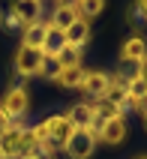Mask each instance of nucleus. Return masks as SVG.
Returning a JSON list of instances; mask_svg holds the SVG:
<instances>
[{
    "mask_svg": "<svg viewBox=\"0 0 147 159\" xmlns=\"http://www.w3.org/2000/svg\"><path fill=\"white\" fill-rule=\"evenodd\" d=\"M66 156L69 159H90V153L96 150V138L87 129H75V132L69 135V141H66Z\"/></svg>",
    "mask_w": 147,
    "mask_h": 159,
    "instance_id": "nucleus-1",
    "label": "nucleus"
},
{
    "mask_svg": "<svg viewBox=\"0 0 147 159\" xmlns=\"http://www.w3.org/2000/svg\"><path fill=\"white\" fill-rule=\"evenodd\" d=\"M0 108H3L12 120L24 117L27 108H30V93H27V87H9L6 96H3V102H0Z\"/></svg>",
    "mask_w": 147,
    "mask_h": 159,
    "instance_id": "nucleus-2",
    "label": "nucleus"
},
{
    "mask_svg": "<svg viewBox=\"0 0 147 159\" xmlns=\"http://www.w3.org/2000/svg\"><path fill=\"white\" fill-rule=\"evenodd\" d=\"M39 63H42V51H36V48H27L21 45L15 51V72L21 78H33L39 75Z\"/></svg>",
    "mask_w": 147,
    "mask_h": 159,
    "instance_id": "nucleus-3",
    "label": "nucleus"
},
{
    "mask_svg": "<svg viewBox=\"0 0 147 159\" xmlns=\"http://www.w3.org/2000/svg\"><path fill=\"white\" fill-rule=\"evenodd\" d=\"M9 15L15 18L18 24H24V27L39 24V21H42V0H15Z\"/></svg>",
    "mask_w": 147,
    "mask_h": 159,
    "instance_id": "nucleus-4",
    "label": "nucleus"
},
{
    "mask_svg": "<svg viewBox=\"0 0 147 159\" xmlns=\"http://www.w3.org/2000/svg\"><path fill=\"white\" fill-rule=\"evenodd\" d=\"M24 141V126H9L0 132V159H18Z\"/></svg>",
    "mask_w": 147,
    "mask_h": 159,
    "instance_id": "nucleus-5",
    "label": "nucleus"
},
{
    "mask_svg": "<svg viewBox=\"0 0 147 159\" xmlns=\"http://www.w3.org/2000/svg\"><path fill=\"white\" fill-rule=\"evenodd\" d=\"M111 81H114V75H108L102 69H93V72H84L81 90H84L87 96H93V99H102L108 93V87H111Z\"/></svg>",
    "mask_w": 147,
    "mask_h": 159,
    "instance_id": "nucleus-6",
    "label": "nucleus"
},
{
    "mask_svg": "<svg viewBox=\"0 0 147 159\" xmlns=\"http://www.w3.org/2000/svg\"><path fill=\"white\" fill-rule=\"evenodd\" d=\"M75 132V126L66 120V117L54 114V126H51V135H48V141H45V147H66V141H69V135Z\"/></svg>",
    "mask_w": 147,
    "mask_h": 159,
    "instance_id": "nucleus-7",
    "label": "nucleus"
},
{
    "mask_svg": "<svg viewBox=\"0 0 147 159\" xmlns=\"http://www.w3.org/2000/svg\"><path fill=\"white\" fill-rule=\"evenodd\" d=\"M126 138V117H114V120H105L102 129H99V141L102 144H120Z\"/></svg>",
    "mask_w": 147,
    "mask_h": 159,
    "instance_id": "nucleus-8",
    "label": "nucleus"
},
{
    "mask_svg": "<svg viewBox=\"0 0 147 159\" xmlns=\"http://www.w3.org/2000/svg\"><path fill=\"white\" fill-rule=\"evenodd\" d=\"M147 57V39L144 36H129L120 48V60H132V63H141Z\"/></svg>",
    "mask_w": 147,
    "mask_h": 159,
    "instance_id": "nucleus-9",
    "label": "nucleus"
},
{
    "mask_svg": "<svg viewBox=\"0 0 147 159\" xmlns=\"http://www.w3.org/2000/svg\"><path fill=\"white\" fill-rule=\"evenodd\" d=\"M93 105L90 102H75V105L69 108V114H66V120H69L75 129H87V126L93 123Z\"/></svg>",
    "mask_w": 147,
    "mask_h": 159,
    "instance_id": "nucleus-10",
    "label": "nucleus"
},
{
    "mask_svg": "<svg viewBox=\"0 0 147 159\" xmlns=\"http://www.w3.org/2000/svg\"><path fill=\"white\" fill-rule=\"evenodd\" d=\"M45 36H48V21L30 24V27H24V42H21V45H27V48H36V51H42Z\"/></svg>",
    "mask_w": 147,
    "mask_h": 159,
    "instance_id": "nucleus-11",
    "label": "nucleus"
},
{
    "mask_svg": "<svg viewBox=\"0 0 147 159\" xmlns=\"http://www.w3.org/2000/svg\"><path fill=\"white\" fill-rule=\"evenodd\" d=\"M63 36H66V45H72V48H84L87 39H90V24H87L84 18H78Z\"/></svg>",
    "mask_w": 147,
    "mask_h": 159,
    "instance_id": "nucleus-12",
    "label": "nucleus"
},
{
    "mask_svg": "<svg viewBox=\"0 0 147 159\" xmlns=\"http://www.w3.org/2000/svg\"><path fill=\"white\" fill-rule=\"evenodd\" d=\"M75 21H78V12H75L72 6H54V15H51L48 24H51L54 30H63V33H66Z\"/></svg>",
    "mask_w": 147,
    "mask_h": 159,
    "instance_id": "nucleus-13",
    "label": "nucleus"
},
{
    "mask_svg": "<svg viewBox=\"0 0 147 159\" xmlns=\"http://www.w3.org/2000/svg\"><path fill=\"white\" fill-rule=\"evenodd\" d=\"M63 45H66V36H63V30H54V27L48 24V36H45L42 54H48V57H57V54L63 51Z\"/></svg>",
    "mask_w": 147,
    "mask_h": 159,
    "instance_id": "nucleus-14",
    "label": "nucleus"
},
{
    "mask_svg": "<svg viewBox=\"0 0 147 159\" xmlns=\"http://www.w3.org/2000/svg\"><path fill=\"white\" fill-rule=\"evenodd\" d=\"M90 105H93V114H96V120H99V123H105V120H114V117H123V114H120V108L111 105L108 99H96V102H90Z\"/></svg>",
    "mask_w": 147,
    "mask_h": 159,
    "instance_id": "nucleus-15",
    "label": "nucleus"
},
{
    "mask_svg": "<svg viewBox=\"0 0 147 159\" xmlns=\"http://www.w3.org/2000/svg\"><path fill=\"white\" fill-rule=\"evenodd\" d=\"M57 84H63V87H81V81H84V69L81 66H66V69H60V75H57Z\"/></svg>",
    "mask_w": 147,
    "mask_h": 159,
    "instance_id": "nucleus-16",
    "label": "nucleus"
},
{
    "mask_svg": "<svg viewBox=\"0 0 147 159\" xmlns=\"http://www.w3.org/2000/svg\"><path fill=\"white\" fill-rule=\"evenodd\" d=\"M102 6H105V0H78L75 12H78V18L90 21V18H96L99 12H102Z\"/></svg>",
    "mask_w": 147,
    "mask_h": 159,
    "instance_id": "nucleus-17",
    "label": "nucleus"
},
{
    "mask_svg": "<svg viewBox=\"0 0 147 159\" xmlns=\"http://www.w3.org/2000/svg\"><path fill=\"white\" fill-rule=\"evenodd\" d=\"M60 60L57 57H48V54H42V63H39V78H48V81H54L57 75H60Z\"/></svg>",
    "mask_w": 147,
    "mask_h": 159,
    "instance_id": "nucleus-18",
    "label": "nucleus"
},
{
    "mask_svg": "<svg viewBox=\"0 0 147 159\" xmlns=\"http://www.w3.org/2000/svg\"><path fill=\"white\" fill-rule=\"evenodd\" d=\"M57 60H60V66H63V69H66V66H81V48L63 45V51L57 54Z\"/></svg>",
    "mask_w": 147,
    "mask_h": 159,
    "instance_id": "nucleus-19",
    "label": "nucleus"
},
{
    "mask_svg": "<svg viewBox=\"0 0 147 159\" xmlns=\"http://www.w3.org/2000/svg\"><path fill=\"white\" fill-rule=\"evenodd\" d=\"M126 96L138 105L141 99L147 96V81H141V78H132V81H126Z\"/></svg>",
    "mask_w": 147,
    "mask_h": 159,
    "instance_id": "nucleus-20",
    "label": "nucleus"
},
{
    "mask_svg": "<svg viewBox=\"0 0 147 159\" xmlns=\"http://www.w3.org/2000/svg\"><path fill=\"white\" fill-rule=\"evenodd\" d=\"M9 126H15V120H12V117L0 108V132H3V129H9Z\"/></svg>",
    "mask_w": 147,
    "mask_h": 159,
    "instance_id": "nucleus-21",
    "label": "nucleus"
},
{
    "mask_svg": "<svg viewBox=\"0 0 147 159\" xmlns=\"http://www.w3.org/2000/svg\"><path fill=\"white\" fill-rule=\"evenodd\" d=\"M138 78H141V81H147V57L138 63Z\"/></svg>",
    "mask_w": 147,
    "mask_h": 159,
    "instance_id": "nucleus-22",
    "label": "nucleus"
},
{
    "mask_svg": "<svg viewBox=\"0 0 147 159\" xmlns=\"http://www.w3.org/2000/svg\"><path fill=\"white\" fill-rule=\"evenodd\" d=\"M138 15L147 21V0H138Z\"/></svg>",
    "mask_w": 147,
    "mask_h": 159,
    "instance_id": "nucleus-23",
    "label": "nucleus"
},
{
    "mask_svg": "<svg viewBox=\"0 0 147 159\" xmlns=\"http://www.w3.org/2000/svg\"><path fill=\"white\" fill-rule=\"evenodd\" d=\"M57 6H72V9H75V6H78V0H57Z\"/></svg>",
    "mask_w": 147,
    "mask_h": 159,
    "instance_id": "nucleus-24",
    "label": "nucleus"
},
{
    "mask_svg": "<svg viewBox=\"0 0 147 159\" xmlns=\"http://www.w3.org/2000/svg\"><path fill=\"white\" fill-rule=\"evenodd\" d=\"M135 108H138L141 114H144V111H147V96H144V99H141V102H138V105H135Z\"/></svg>",
    "mask_w": 147,
    "mask_h": 159,
    "instance_id": "nucleus-25",
    "label": "nucleus"
},
{
    "mask_svg": "<svg viewBox=\"0 0 147 159\" xmlns=\"http://www.w3.org/2000/svg\"><path fill=\"white\" fill-rule=\"evenodd\" d=\"M36 159H54V156H51V150H45V153H39Z\"/></svg>",
    "mask_w": 147,
    "mask_h": 159,
    "instance_id": "nucleus-26",
    "label": "nucleus"
},
{
    "mask_svg": "<svg viewBox=\"0 0 147 159\" xmlns=\"http://www.w3.org/2000/svg\"><path fill=\"white\" fill-rule=\"evenodd\" d=\"M141 117H144V123H147V111H144V114H141Z\"/></svg>",
    "mask_w": 147,
    "mask_h": 159,
    "instance_id": "nucleus-27",
    "label": "nucleus"
},
{
    "mask_svg": "<svg viewBox=\"0 0 147 159\" xmlns=\"http://www.w3.org/2000/svg\"><path fill=\"white\" fill-rule=\"evenodd\" d=\"M138 159H147V156H138Z\"/></svg>",
    "mask_w": 147,
    "mask_h": 159,
    "instance_id": "nucleus-28",
    "label": "nucleus"
}]
</instances>
